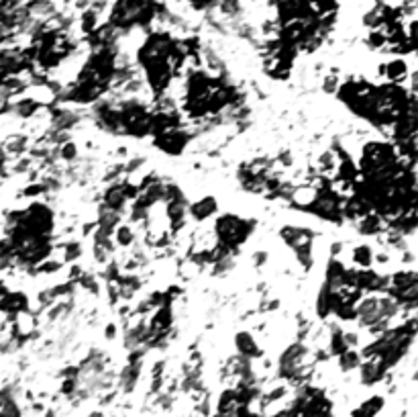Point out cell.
<instances>
[{
	"instance_id": "2",
	"label": "cell",
	"mask_w": 418,
	"mask_h": 417,
	"mask_svg": "<svg viewBox=\"0 0 418 417\" xmlns=\"http://www.w3.org/2000/svg\"><path fill=\"white\" fill-rule=\"evenodd\" d=\"M256 229H258V223L253 219H245V217L235 215V213L219 215L212 223L217 243H223L228 250H233L235 254H239L241 245H245L251 240Z\"/></svg>"
},
{
	"instance_id": "11",
	"label": "cell",
	"mask_w": 418,
	"mask_h": 417,
	"mask_svg": "<svg viewBox=\"0 0 418 417\" xmlns=\"http://www.w3.org/2000/svg\"><path fill=\"white\" fill-rule=\"evenodd\" d=\"M143 364H145V360H141V362H127L123 366V370L117 375V386L123 393H133L137 389V384L141 381V375H143Z\"/></svg>"
},
{
	"instance_id": "16",
	"label": "cell",
	"mask_w": 418,
	"mask_h": 417,
	"mask_svg": "<svg viewBox=\"0 0 418 417\" xmlns=\"http://www.w3.org/2000/svg\"><path fill=\"white\" fill-rule=\"evenodd\" d=\"M361 362H363L361 350H353V348L347 350L345 354H341V356L337 358V366H339V370H341L343 375H349V373L359 370Z\"/></svg>"
},
{
	"instance_id": "19",
	"label": "cell",
	"mask_w": 418,
	"mask_h": 417,
	"mask_svg": "<svg viewBox=\"0 0 418 417\" xmlns=\"http://www.w3.org/2000/svg\"><path fill=\"white\" fill-rule=\"evenodd\" d=\"M82 254H84V247H82V243L76 242V240H72V242L62 245L64 262H78V258H82Z\"/></svg>"
},
{
	"instance_id": "8",
	"label": "cell",
	"mask_w": 418,
	"mask_h": 417,
	"mask_svg": "<svg viewBox=\"0 0 418 417\" xmlns=\"http://www.w3.org/2000/svg\"><path fill=\"white\" fill-rule=\"evenodd\" d=\"M233 344H235V352H237L239 356L247 358V360H253V362H256V360H261V358H263V350H261L259 342L256 340V336H253L251 332H237Z\"/></svg>"
},
{
	"instance_id": "13",
	"label": "cell",
	"mask_w": 418,
	"mask_h": 417,
	"mask_svg": "<svg viewBox=\"0 0 418 417\" xmlns=\"http://www.w3.org/2000/svg\"><path fill=\"white\" fill-rule=\"evenodd\" d=\"M241 407V403H239V393H237V389L235 386H226L223 389L221 393H219V397H217V405H215V414H235L237 409Z\"/></svg>"
},
{
	"instance_id": "12",
	"label": "cell",
	"mask_w": 418,
	"mask_h": 417,
	"mask_svg": "<svg viewBox=\"0 0 418 417\" xmlns=\"http://www.w3.org/2000/svg\"><path fill=\"white\" fill-rule=\"evenodd\" d=\"M386 407V397L384 395H371L363 399L357 407L351 409V417H378Z\"/></svg>"
},
{
	"instance_id": "4",
	"label": "cell",
	"mask_w": 418,
	"mask_h": 417,
	"mask_svg": "<svg viewBox=\"0 0 418 417\" xmlns=\"http://www.w3.org/2000/svg\"><path fill=\"white\" fill-rule=\"evenodd\" d=\"M278 238L288 245L290 250H296L304 243H312L317 240V231L308 225H282L278 231Z\"/></svg>"
},
{
	"instance_id": "22",
	"label": "cell",
	"mask_w": 418,
	"mask_h": 417,
	"mask_svg": "<svg viewBox=\"0 0 418 417\" xmlns=\"http://www.w3.org/2000/svg\"><path fill=\"white\" fill-rule=\"evenodd\" d=\"M117 336H119V325L112 323V321H108V323L104 325V340H106V342H112V340H117Z\"/></svg>"
},
{
	"instance_id": "18",
	"label": "cell",
	"mask_w": 418,
	"mask_h": 417,
	"mask_svg": "<svg viewBox=\"0 0 418 417\" xmlns=\"http://www.w3.org/2000/svg\"><path fill=\"white\" fill-rule=\"evenodd\" d=\"M418 278L417 270H396L390 275V288H402L410 282H415ZM387 288V291H390Z\"/></svg>"
},
{
	"instance_id": "24",
	"label": "cell",
	"mask_w": 418,
	"mask_h": 417,
	"mask_svg": "<svg viewBox=\"0 0 418 417\" xmlns=\"http://www.w3.org/2000/svg\"><path fill=\"white\" fill-rule=\"evenodd\" d=\"M190 4H192L196 10H204V8H208V6H212L217 0H188Z\"/></svg>"
},
{
	"instance_id": "10",
	"label": "cell",
	"mask_w": 418,
	"mask_h": 417,
	"mask_svg": "<svg viewBox=\"0 0 418 417\" xmlns=\"http://www.w3.org/2000/svg\"><path fill=\"white\" fill-rule=\"evenodd\" d=\"M378 76H380V78H386L387 82H392V84H402V82L408 80L410 70H408V64H406L402 58H394V60H390V62L380 64Z\"/></svg>"
},
{
	"instance_id": "3",
	"label": "cell",
	"mask_w": 418,
	"mask_h": 417,
	"mask_svg": "<svg viewBox=\"0 0 418 417\" xmlns=\"http://www.w3.org/2000/svg\"><path fill=\"white\" fill-rule=\"evenodd\" d=\"M194 131L188 125H182L178 129H172V131H165L161 136L153 138V147L161 152L163 156H169V158H180L184 156V152L190 147V143L194 141Z\"/></svg>"
},
{
	"instance_id": "6",
	"label": "cell",
	"mask_w": 418,
	"mask_h": 417,
	"mask_svg": "<svg viewBox=\"0 0 418 417\" xmlns=\"http://www.w3.org/2000/svg\"><path fill=\"white\" fill-rule=\"evenodd\" d=\"M102 205H106L112 211H119V213H123L127 217V213H129L127 207H131V201L127 199V193H125V178L119 180V182L106 184V188L102 193Z\"/></svg>"
},
{
	"instance_id": "15",
	"label": "cell",
	"mask_w": 418,
	"mask_h": 417,
	"mask_svg": "<svg viewBox=\"0 0 418 417\" xmlns=\"http://www.w3.org/2000/svg\"><path fill=\"white\" fill-rule=\"evenodd\" d=\"M374 258H376V252L369 243H359L351 250V262L355 268H371Z\"/></svg>"
},
{
	"instance_id": "17",
	"label": "cell",
	"mask_w": 418,
	"mask_h": 417,
	"mask_svg": "<svg viewBox=\"0 0 418 417\" xmlns=\"http://www.w3.org/2000/svg\"><path fill=\"white\" fill-rule=\"evenodd\" d=\"M0 417H21V407L10 391H0Z\"/></svg>"
},
{
	"instance_id": "25",
	"label": "cell",
	"mask_w": 418,
	"mask_h": 417,
	"mask_svg": "<svg viewBox=\"0 0 418 417\" xmlns=\"http://www.w3.org/2000/svg\"><path fill=\"white\" fill-rule=\"evenodd\" d=\"M253 264H256V266H265V264H267V252H263V250H261V252H256V254H253Z\"/></svg>"
},
{
	"instance_id": "9",
	"label": "cell",
	"mask_w": 418,
	"mask_h": 417,
	"mask_svg": "<svg viewBox=\"0 0 418 417\" xmlns=\"http://www.w3.org/2000/svg\"><path fill=\"white\" fill-rule=\"evenodd\" d=\"M386 295H390L406 313L418 311V278L402 288H390Z\"/></svg>"
},
{
	"instance_id": "23",
	"label": "cell",
	"mask_w": 418,
	"mask_h": 417,
	"mask_svg": "<svg viewBox=\"0 0 418 417\" xmlns=\"http://www.w3.org/2000/svg\"><path fill=\"white\" fill-rule=\"evenodd\" d=\"M343 250H345L343 242H337V240L331 242V245H328V258H341Z\"/></svg>"
},
{
	"instance_id": "14",
	"label": "cell",
	"mask_w": 418,
	"mask_h": 417,
	"mask_svg": "<svg viewBox=\"0 0 418 417\" xmlns=\"http://www.w3.org/2000/svg\"><path fill=\"white\" fill-rule=\"evenodd\" d=\"M112 240L117 243V247L121 250H131L135 242H137V231H135V225L129 221H123L117 229H115V236Z\"/></svg>"
},
{
	"instance_id": "5",
	"label": "cell",
	"mask_w": 418,
	"mask_h": 417,
	"mask_svg": "<svg viewBox=\"0 0 418 417\" xmlns=\"http://www.w3.org/2000/svg\"><path fill=\"white\" fill-rule=\"evenodd\" d=\"M387 375H390V370L380 358H363V362L359 366V382L363 386H376V384L386 381Z\"/></svg>"
},
{
	"instance_id": "1",
	"label": "cell",
	"mask_w": 418,
	"mask_h": 417,
	"mask_svg": "<svg viewBox=\"0 0 418 417\" xmlns=\"http://www.w3.org/2000/svg\"><path fill=\"white\" fill-rule=\"evenodd\" d=\"M158 15L160 13L153 0H117L110 8L108 25L123 35L133 29L149 27Z\"/></svg>"
},
{
	"instance_id": "27",
	"label": "cell",
	"mask_w": 418,
	"mask_h": 417,
	"mask_svg": "<svg viewBox=\"0 0 418 417\" xmlns=\"http://www.w3.org/2000/svg\"><path fill=\"white\" fill-rule=\"evenodd\" d=\"M86 417H104V414H102V411L98 409V411H90V414H88Z\"/></svg>"
},
{
	"instance_id": "21",
	"label": "cell",
	"mask_w": 418,
	"mask_h": 417,
	"mask_svg": "<svg viewBox=\"0 0 418 417\" xmlns=\"http://www.w3.org/2000/svg\"><path fill=\"white\" fill-rule=\"evenodd\" d=\"M339 86H341V78L337 74H326L322 78V92L324 95H337Z\"/></svg>"
},
{
	"instance_id": "7",
	"label": "cell",
	"mask_w": 418,
	"mask_h": 417,
	"mask_svg": "<svg viewBox=\"0 0 418 417\" xmlns=\"http://www.w3.org/2000/svg\"><path fill=\"white\" fill-rule=\"evenodd\" d=\"M217 213H219V201L212 195H204V197L196 199L194 203H190V207H188V217L192 219L194 223H198V225L206 223Z\"/></svg>"
},
{
	"instance_id": "20",
	"label": "cell",
	"mask_w": 418,
	"mask_h": 417,
	"mask_svg": "<svg viewBox=\"0 0 418 417\" xmlns=\"http://www.w3.org/2000/svg\"><path fill=\"white\" fill-rule=\"evenodd\" d=\"M78 154H80V149H78V145L74 141H65V143L60 145V158L64 162H76Z\"/></svg>"
},
{
	"instance_id": "26",
	"label": "cell",
	"mask_w": 418,
	"mask_h": 417,
	"mask_svg": "<svg viewBox=\"0 0 418 417\" xmlns=\"http://www.w3.org/2000/svg\"><path fill=\"white\" fill-rule=\"evenodd\" d=\"M387 262H390V256L386 252H378L376 258H374V264H380V266H386Z\"/></svg>"
}]
</instances>
